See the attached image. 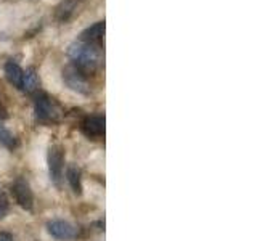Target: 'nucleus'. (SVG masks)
Instances as JSON below:
<instances>
[{"instance_id": "1", "label": "nucleus", "mask_w": 257, "mask_h": 241, "mask_svg": "<svg viewBox=\"0 0 257 241\" xmlns=\"http://www.w3.org/2000/svg\"><path fill=\"white\" fill-rule=\"evenodd\" d=\"M68 55L72 60V64L84 74H92L98 69L101 63V47L82 42V40L71 44L68 48Z\"/></svg>"}, {"instance_id": "2", "label": "nucleus", "mask_w": 257, "mask_h": 241, "mask_svg": "<svg viewBox=\"0 0 257 241\" xmlns=\"http://www.w3.org/2000/svg\"><path fill=\"white\" fill-rule=\"evenodd\" d=\"M34 112L40 123H55L60 117V109L56 103L52 98H48L47 95H39L36 98Z\"/></svg>"}, {"instance_id": "3", "label": "nucleus", "mask_w": 257, "mask_h": 241, "mask_svg": "<svg viewBox=\"0 0 257 241\" xmlns=\"http://www.w3.org/2000/svg\"><path fill=\"white\" fill-rule=\"evenodd\" d=\"M63 80L71 90H74L77 93L88 95L90 93V87H88L87 77L82 71H79L74 64H69L63 69Z\"/></svg>"}, {"instance_id": "4", "label": "nucleus", "mask_w": 257, "mask_h": 241, "mask_svg": "<svg viewBox=\"0 0 257 241\" xmlns=\"http://www.w3.org/2000/svg\"><path fill=\"white\" fill-rule=\"evenodd\" d=\"M47 163H48V174H50L52 182L60 185L61 177H63V166H64V151L60 145L50 147L48 156H47Z\"/></svg>"}, {"instance_id": "5", "label": "nucleus", "mask_w": 257, "mask_h": 241, "mask_svg": "<svg viewBox=\"0 0 257 241\" xmlns=\"http://www.w3.org/2000/svg\"><path fill=\"white\" fill-rule=\"evenodd\" d=\"M12 193L20 207H23L24 211H32V207H34V195H32V190L26 182L16 180L12 185Z\"/></svg>"}, {"instance_id": "6", "label": "nucleus", "mask_w": 257, "mask_h": 241, "mask_svg": "<svg viewBox=\"0 0 257 241\" xmlns=\"http://www.w3.org/2000/svg\"><path fill=\"white\" fill-rule=\"evenodd\" d=\"M47 230L53 238L61 241H71L77 236V228L66 220H50L47 223Z\"/></svg>"}, {"instance_id": "7", "label": "nucleus", "mask_w": 257, "mask_h": 241, "mask_svg": "<svg viewBox=\"0 0 257 241\" xmlns=\"http://www.w3.org/2000/svg\"><path fill=\"white\" fill-rule=\"evenodd\" d=\"M82 132L88 139H101L104 137V116H88L82 123Z\"/></svg>"}, {"instance_id": "8", "label": "nucleus", "mask_w": 257, "mask_h": 241, "mask_svg": "<svg viewBox=\"0 0 257 241\" xmlns=\"http://www.w3.org/2000/svg\"><path fill=\"white\" fill-rule=\"evenodd\" d=\"M104 28H106V24L104 21H98L95 23L93 26L87 28L82 34H80L79 40H82V42H87V44H95V45H100L101 39L104 36Z\"/></svg>"}, {"instance_id": "9", "label": "nucleus", "mask_w": 257, "mask_h": 241, "mask_svg": "<svg viewBox=\"0 0 257 241\" xmlns=\"http://www.w3.org/2000/svg\"><path fill=\"white\" fill-rule=\"evenodd\" d=\"M23 72L24 71L20 68L18 63H15V61H7L5 63V77L13 87L21 88V85H23Z\"/></svg>"}, {"instance_id": "10", "label": "nucleus", "mask_w": 257, "mask_h": 241, "mask_svg": "<svg viewBox=\"0 0 257 241\" xmlns=\"http://www.w3.org/2000/svg\"><path fill=\"white\" fill-rule=\"evenodd\" d=\"M66 175H68V182L71 185L72 191H74L76 195H82V179H80L79 169L76 166H69L66 171Z\"/></svg>"}, {"instance_id": "11", "label": "nucleus", "mask_w": 257, "mask_h": 241, "mask_svg": "<svg viewBox=\"0 0 257 241\" xmlns=\"http://www.w3.org/2000/svg\"><path fill=\"white\" fill-rule=\"evenodd\" d=\"M39 85V76L36 74L34 69H28L26 72H23V85L21 90L24 92H34Z\"/></svg>"}, {"instance_id": "12", "label": "nucleus", "mask_w": 257, "mask_h": 241, "mask_svg": "<svg viewBox=\"0 0 257 241\" xmlns=\"http://www.w3.org/2000/svg\"><path fill=\"white\" fill-rule=\"evenodd\" d=\"M80 2H82V0H63V4L58 8V18L61 21H66Z\"/></svg>"}, {"instance_id": "13", "label": "nucleus", "mask_w": 257, "mask_h": 241, "mask_svg": "<svg viewBox=\"0 0 257 241\" xmlns=\"http://www.w3.org/2000/svg\"><path fill=\"white\" fill-rule=\"evenodd\" d=\"M0 143H2L4 147L10 148V150L18 147V140H16V137L8 131L2 123H0Z\"/></svg>"}, {"instance_id": "14", "label": "nucleus", "mask_w": 257, "mask_h": 241, "mask_svg": "<svg viewBox=\"0 0 257 241\" xmlns=\"http://www.w3.org/2000/svg\"><path fill=\"white\" fill-rule=\"evenodd\" d=\"M0 241H13V236L8 231H0Z\"/></svg>"}, {"instance_id": "15", "label": "nucleus", "mask_w": 257, "mask_h": 241, "mask_svg": "<svg viewBox=\"0 0 257 241\" xmlns=\"http://www.w3.org/2000/svg\"><path fill=\"white\" fill-rule=\"evenodd\" d=\"M7 204H8V199H7V196H5V193L0 190V206L2 207H7Z\"/></svg>"}, {"instance_id": "16", "label": "nucleus", "mask_w": 257, "mask_h": 241, "mask_svg": "<svg viewBox=\"0 0 257 241\" xmlns=\"http://www.w3.org/2000/svg\"><path fill=\"white\" fill-rule=\"evenodd\" d=\"M5 214H7V207H2V206H0V220L4 219Z\"/></svg>"}]
</instances>
